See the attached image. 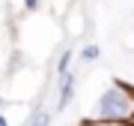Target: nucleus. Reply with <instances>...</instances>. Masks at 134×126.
I'll use <instances>...</instances> for the list:
<instances>
[{"instance_id": "nucleus-1", "label": "nucleus", "mask_w": 134, "mask_h": 126, "mask_svg": "<svg viewBox=\"0 0 134 126\" xmlns=\"http://www.w3.org/2000/svg\"><path fill=\"white\" fill-rule=\"evenodd\" d=\"M98 117L104 123H128L134 117V93L125 84L113 81L98 96Z\"/></svg>"}, {"instance_id": "nucleus-2", "label": "nucleus", "mask_w": 134, "mask_h": 126, "mask_svg": "<svg viewBox=\"0 0 134 126\" xmlns=\"http://www.w3.org/2000/svg\"><path fill=\"white\" fill-rule=\"evenodd\" d=\"M72 96H75V72H63L60 75V99H57V108H60V111L72 102Z\"/></svg>"}, {"instance_id": "nucleus-3", "label": "nucleus", "mask_w": 134, "mask_h": 126, "mask_svg": "<svg viewBox=\"0 0 134 126\" xmlns=\"http://www.w3.org/2000/svg\"><path fill=\"white\" fill-rule=\"evenodd\" d=\"M98 54H101V48H98L96 42H90V45H83V48H81V60H83V63H86V60L92 63V60H98Z\"/></svg>"}, {"instance_id": "nucleus-4", "label": "nucleus", "mask_w": 134, "mask_h": 126, "mask_svg": "<svg viewBox=\"0 0 134 126\" xmlns=\"http://www.w3.org/2000/svg\"><path fill=\"white\" fill-rule=\"evenodd\" d=\"M30 126H51V114L48 111H36L33 120H30Z\"/></svg>"}, {"instance_id": "nucleus-5", "label": "nucleus", "mask_w": 134, "mask_h": 126, "mask_svg": "<svg viewBox=\"0 0 134 126\" xmlns=\"http://www.w3.org/2000/svg\"><path fill=\"white\" fill-rule=\"evenodd\" d=\"M69 63H72V51H63L60 54V60H57V72H69Z\"/></svg>"}, {"instance_id": "nucleus-6", "label": "nucleus", "mask_w": 134, "mask_h": 126, "mask_svg": "<svg viewBox=\"0 0 134 126\" xmlns=\"http://www.w3.org/2000/svg\"><path fill=\"white\" fill-rule=\"evenodd\" d=\"M24 6H27L30 12H33V9H39V0H24Z\"/></svg>"}, {"instance_id": "nucleus-7", "label": "nucleus", "mask_w": 134, "mask_h": 126, "mask_svg": "<svg viewBox=\"0 0 134 126\" xmlns=\"http://www.w3.org/2000/svg\"><path fill=\"white\" fill-rule=\"evenodd\" d=\"M0 126H9V120H6V117H3V114H0Z\"/></svg>"}, {"instance_id": "nucleus-8", "label": "nucleus", "mask_w": 134, "mask_h": 126, "mask_svg": "<svg viewBox=\"0 0 134 126\" xmlns=\"http://www.w3.org/2000/svg\"><path fill=\"white\" fill-rule=\"evenodd\" d=\"M0 105H3V99H0Z\"/></svg>"}]
</instances>
